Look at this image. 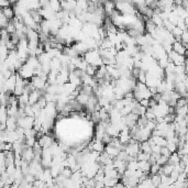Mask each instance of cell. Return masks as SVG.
<instances>
[{
    "mask_svg": "<svg viewBox=\"0 0 188 188\" xmlns=\"http://www.w3.org/2000/svg\"><path fill=\"white\" fill-rule=\"evenodd\" d=\"M161 150H162V147H161V146H158V145L152 146V154L161 155Z\"/></svg>",
    "mask_w": 188,
    "mask_h": 188,
    "instance_id": "18",
    "label": "cell"
},
{
    "mask_svg": "<svg viewBox=\"0 0 188 188\" xmlns=\"http://www.w3.org/2000/svg\"><path fill=\"white\" fill-rule=\"evenodd\" d=\"M186 106H188L187 98L182 97L177 100V103H176V109H178V108H183V107H186Z\"/></svg>",
    "mask_w": 188,
    "mask_h": 188,
    "instance_id": "11",
    "label": "cell"
},
{
    "mask_svg": "<svg viewBox=\"0 0 188 188\" xmlns=\"http://www.w3.org/2000/svg\"><path fill=\"white\" fill-rule=\"evenodd\" d=\"M183 33H184V31H183L182 29H179L178 27H175L174 28V30L172 31V34H173L174 37H180L183 35Z\"/></svg>",
    "mask_w": 188,
    "mask_h": 188,
    "instance_id": "15",
    "label": "cell"
},
{
    "mask_svg": "<svg viewBox=\"0 0 188 188\" xmlns=\"http://www.w3.org/2000/svg\"><path fill=\"white\" fill-rule=\"evenodd\" d=\"M152 164L149 161H140L139 162V170H141L144 173H150Z\"/></svg>",
    "mask_w": 188,
    "mask_h": 188,
    "instance_id": "6",
    "label": "cell"
},
{
    "mask_svg": "<svg viewBox=\"0 0 188 188\" xmlns=\"http://www.w3.org/2000/svg\"><path fill=\"white\" fill-rule=\"evenodd\" d=\"M140 105L143 107H145V108H149V105H150V100L149 99H143V100L140 101Z\"/></svg>",
    "mask_w": 188,
    "mask_h": 188,
    "instance_id": "19",
    "label": "cell"
},
{
    "mask_svg": "<svg viewBox=\"0 0 188 188\" xmlns=\"http://www.w3.org/2000/svg\"><path fill=\"white\" fill-rule=\"evenodd\" d=\"M89 99H90V96H88V95L84 94V92H80L78 95V97L76 98V100L78 101L79 105H82V106H87V103L89 102Z\"/></svg>",
    "mask_w": 188,
    "mask_h": 188,
    "instance_id": "5",
    "label": "cell"
},
{
    "mask_svg": "<svg viewBox=\"0 0 188 188\" xmlns=\"http://www.w3.org/2000/svg\"><path fill=\"white\" fill-rule=\"evenodd\" d=\"M105 152L109 155L110 157H112L113 160H115V157H117L121 151L118 150L117 147H115L113 145H111V144H108V145H106V147H105Z\"/></svg>",
    "mask_w": 188,
    "mask_h": 188,
    "instance_id": "2",
    "label": "cell"
},
{
    "mask_svg": "<svg viewBox=\"0 0 188 188\" xmlns=\"http://www.w3.org/2000/svg\"><path fill=\"white\" fill-rule=\"evenodd\" d=\"M151 182L152 184L156 187H158L160 185H162V176L161 175H151Z\"/></svg>",
    "mask_w": 188,
    "mask_h": 188,
    "instance_id": "10",
    "label": "cell"
},
{
    "mask_svg": "<svg viewBox=\"0 0 188 188\" xmlns=\"http://www.w3.org/2000/svg\"><path fill=\"white\" fill-rule=\"evenodd\" d=\"M151 155L152 154H146V153H143V152H141L139 155H138V162L140 161H149L150 162V158H151Z\"/></svg>",
    "mask_w": 188,
    "mask_h": 188,
    "instance_id": "12",
    "label": "cell"
},
{
    "mask_svg": "<svg viewBox=\"0 0 188 188\" xmlns=\"http://www.w3.org/2000/svg\"><path fill=\"white\" fill-rule=\"evenodd\" d=\"M140 149H141V152H143V153L152 154V146L149 143V141H144V142L140 143Z\"/></svg>",
    "mask_w": 188,
    "mask_h": 188,
    "instance_id": "7",
    "label": "cell"
},
{
    "mask_svg": "<svg viewBox=\"0 0 188 188\" xmlns=\"http://www.w3.org/2000/svg\"><path fill=\"white\" fill-rule=\"evenodd\" d=\"M180 160H182V157H180L178 153L176 152V153H173V154L170 155V157L168 158V164H170V165H173V166H175V165L179 164Z\"/></svg>",
    "mask_w": 188,
    "mask_h": 188,
    "instance_id": "9",
    "label": "cell"
},
{
    "mask_svg": "<svg viewBox=\"0 0 188 188\" xmlns=\"http://www.w3.org/2000/svg\"><path fill=\"white\" fill-rule=\"evenodd\" d=\"M50 7L51 9L54 11V12L58 13L63 11V8H62V3L60 1H56V0H53V1H50Z\"/></svg>",
    "mask_w": 188,
    "mask_h": 188,
    "instance_id": "8",
    "label": "cell"
},
{
    "mask_svg": "<svg viewBox=\"0 0 188 188\" xmlns=\"http://www.w3.org/2000/svg\"><path fill=\"white\" fill-rule=\"evenodd\" d=\"M161 155H163V156H166V157L170 158V155H172V153H170V151L168 150V147H162L161 150Z\"/></svg>",
    "mask_w": 188,
    "mask_h": 188,
    "instance_id": "17",
    "label": "cell"
},
{
    "mask_svg": "<svg viewBox=\"0 0 188 188\" xmlns=\"http://www.w3.org/2000/svg\"><path fill=\"white\" fill-rule=\"evenodd\" d=\"M173 51L176 52L177 54L184 55V56H185L186 51H187V50H186L185 45H184V43H182V42H174L173 43Z\"/></svg>",
    "mask_w": 188,
    "mask_h": 188,
    "instance_id": "3",
    "label": "cell"
},
{
    "mask_svg": "<svg viewBox=\"0 0 188 188\" xmlns=\"http://www.w3.org/2000/svg\"><path fill=\"white\" fill-rule=\"evenodd\" d=\"M113 188H125V186L123 185V184H122V183H120V182H119L118 184H117V185H115V187H113Z\"/></svg>",
    "mask_w": 188,
    "mask_h": 188,
    "instance_id": "20",
    "label": "cell"
},
{
    "mask_svg": "<svg viewBox=\"0 0 188 188\" xmlns=\"http://www.w3.org/2000/svg\"><path fill=\"white\" fill-rule=\"evenodd\" d=\"M156 163H157L158 165H160V166H164V165L168 164V157H166V156H163V155H161V156H160V157L157 158Z\"/></svg>",
    "mask_w": 188,
    "mask_h": 188,
    "instance_id": "14",
    "label": "cell"
},
{
    "mask_svg": "<svg viewBox=\"0 0 188 188\" xmlns=\"http://www.w3.org/2000/svg\"><path fill=\"white\" fill-rule=\"evenodd\" d=\"M167 147H168V150L170 151V153H172V154H173V153H176V152L178 151V145H177L176 143H174V142H170V143H168Z\"/></svg>",
    "mask_w": 188,
    "mask_h": 188,
    "instance_id": "16",
    "label": "cell"
},
{
    "mask_svg": "<svg viewBox=\"0 0 188 188\" xmlns=\"http://www.w3.org/2000/svg\"><path fill=\"white\" fill-rule=\"evenodd\" d=\"M161 167L162 166H160L157 163L156 164H153L151 166V170H150V174L151 175H157L158 174V172H160V170H161Z\"/></svg>",
    "mask_w": 188,
    "mask_h": 188,
    "instance_id": "13",
    "label": "cell"
},
{
    "mask_svg": "<svg viewBox=\"0 0 188 188\" xmlns=\"http://www.w3.org/2000/svg\"><path fill=\"white\" fill-rule=\"evenodd\" d=\"M1 12L3 13V15H6V18L8 19V20H12L13 18H15V9H13L12 7H8V8H5V9H1Z\"/></svg>",
    "mask_w": 188,
    "mask_h": 188,
    "instance_id": "4",
    "label": "cell"
},
{
    "mask_svg": "<svg viewBox=\"0 0 188 188\" xmlns=\"http://www.w3.org/2000/svg\"><path fill=\"white\" fill-rule=\"evenodd\" d=\"M41 97H42V91L41 90L32 91V92L30 94V96H29V105L33 106V105L37 103V101H39V99Z\"/></svg>",
    "mask_w": 188,
    "mask_h": 188,
    "instance_id": "1",
    "label": "cell"
}]
</instances>
